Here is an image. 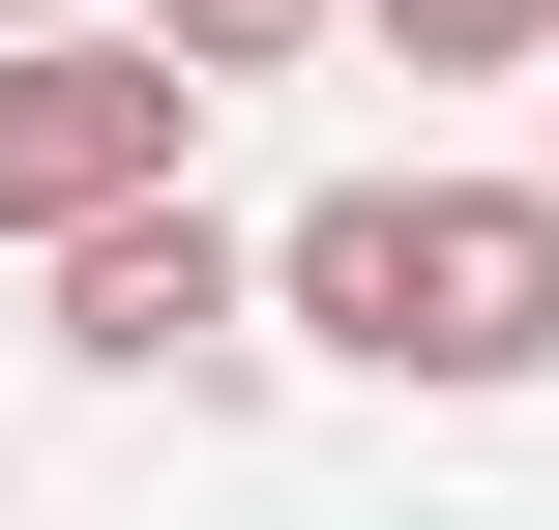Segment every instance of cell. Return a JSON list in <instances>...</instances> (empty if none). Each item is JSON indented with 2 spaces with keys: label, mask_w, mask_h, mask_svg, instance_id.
Wrapping results in <instances>:
<instances>
[{
  "label": "cell",
  "mask_w": 559,
  "mask_h": 530,
  "mask_svg": "<svg viewBox=\"0 0 559 530\" xmlns=\"http://www.w3.org/2000/svg\"><path fill=\"white\" fill-rule=\"evenodd\" d=\"M265 354H354L413 413H501V384H559V207L531 177H324L265 236Z\"/></svg>",
  "instance_id": "obj_1"
},
{
  "label": "cell",
  "mask_w": 559,
  "mask_h": 530,
  "mask_svg": "<svg viewBox=\"0 0 559 530\" xmlns=\"http://www.w3.org/2000/svg\"><path fill=\"white\" fill-rule=\"evenodd\" d=\"M29 295H59V354H88V384H177V413H236V384H265V236H236L206 177H177V207H118V236H59Z\"/></svg>",
  "instance_id": "obj_2"
},
{
  "label": "cell",
  "mask_w": 559,
  "mask_h": 530,
  "mask_svg": "<svg viewBox=\"0 0 559 530\" xmlns=\"http://www.w3.org/2000/svg\"><path fill=\"white\" fill-rule=\"evenodd\" d=\"M177 148H206V89H177L147 30H0V236H29V266L118 236V207H177Z\"/></svg>",
  "instance_id": "obj_3"
},
{
  "label": "cell",
  "mask_w": 559,
  "mask_h": 530,
  "mask_svg": "<svg viewBox=\"0 0 559 530\" xmlns=\"http://www.w3.org/2000/svg\"><path fill=\"white\" fill-rule=\"evenodd\" d=\"M118 30H147V59H177V89H295V59H324V30H354V0H118Z\"/></svg>",
  "instance_id": "obj_4"
},
{
  "label": "cell",
  "mask_w": 559,
  "mask_h": 530,
  "mask_svg": "<svg viewBox=\"0 0 559 530\" xmlns=\"http://www.w3.org/2000/svg\"><path fill=\"white\" fill-rule=\"evenodd\" d=\"M354 30H383L413 89H531V59H559V0H354Z\"/></svg>",
  "instance_id": "obj_5"
},
{
  "label": "cell",
  "mask_w": 559,
  "mask_h": 530,
  "mask_svg": "<svg viewBox=\"0 0 559 530\" xmlns=\"http://www.w3.org/2000/svg\"><path fill=\"white\" fill-rule=\"evenodd\" d=\"M0 30H88V0H0Z\"/></svg>",
  "instance_id": "obj_6"
},
{
  "label": "cell",
  "mask_w": 559,
  "mask_h": 530,
  "mask_svg": "<svg viewBox=\"0 0 559 530\" xmlns=\"http://www.w3.org/2000/svg\"><path fill=\"white\" fill-rule=\"evenodd\" d=\"M531 207H559V118H531Z\"/></svg>",
  "instance_id": "obj_7"
}]
</instances>
